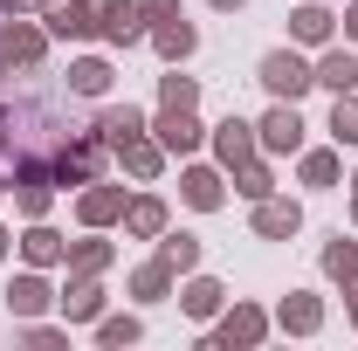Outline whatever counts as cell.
I'll use <instances>...</instances> for the list:
<instances>
[{
  "instance_id": "6da1fadb",
  "label": "cell",
  "mask_w": 358,
  "mask_h": 351,
  "mask_svg": "<svg viewBox=\"0 0 358 351\" xmlns=\"http://www.w3.org/2000/svg\"><path fill=\"white\" fill-rule=\"evenodd\" d=\"M262 83L275 89L282 103H296V96H303V89L317 83V69L303 62V55H289V48H275V55H262Z\"/></svg>"
},
{
  "instance_id": "7a4b0ae2",
  "label": "cell",
  "mask_w": 358,
  "mask_h": 351,
  "mask_svg": "<svg viewBox=\"0 0 358 351\" xmlns=\"http://www.w3.org/2000/svg\"><path fill=\"white\" fill-rule=\"evenodd\" d=\"M255 131H262L268 152H296V145H303V117H296V103H275V110H268Z\"/></svg>"
},
{
  "instance_id": "3957f363",
  "label": "cell",
  "mask_w": 358,
  "mask_h": 351,
  "mask_svg": "<svg viewBox=\"0 0 358 351\" xmlns=\"http://www.w3.org/2000/svg\"><path fill=\"white\" fill-rule=\"evenodd\" d=\"M159 145H166V152H193V145H200V124H193V110L166 103V117H159Z\"/></svg>"
},
{
  "instance_id": "277c9868",
  "label": "cell",
  "mask_w": 358,
  "mask_h": 351,
  "mask_svg": "<svg viewBox=\"0 0 358 351\" xmlns=\"http://www.w3.org/2000/svg\"><path fill=\"white\" fill-rule=\"evenodd\" d=\"M138 131H145V117H138L131 103H124V110H103V117H96V138H103V145H117V152H124V145H138Z\"/></svg>"
},
{
  "instance_id": "5b68a950",
  "label": "cell",
  "mask_w": 358,
  "mask_h": 351,
  "mask_svg": "<svg viewBox=\"0 0 358 351\" xmlns=\"http://www.w3.org/2000/svg\"><path fill=\"white\" fill-rule=\"evenodd\" d=\"M48 28H55V35H90V28H103V7H96V0H69V7H55Z\"/></svg>"
},
{
  "instance_id": "8992f818",
  "label": "cell",
  "mask_w": 358,
  "mask_h": 351,
  "mask_svg": "<svg viewBox=\"0 0 358 351\" xmlns=\"http://www.w3.org/2000/svg\"><path fill=\"white\" fill-rule=\"evenodd\" d=\"M103 35H110V42H138V35H145V7L110 0V7H103Z\"/></svg>"
},
{
  "instance_id": "52a82bcc",
  "label": "cell",
  "mask_w": 358,
  "mask_h": 351,
  "mask_svg": "<svg viewBox=\"0 0 358 351\" xmlns=\"http://www.w3.org/2000/svg\"><path fill=\"white\" fill-rule=\"evenodd\" d=\"M317 83H331V89H358V55H345V48H338V55H324V62H317Z\"/></svg>"
},
{
  "instance_id": "ba28073f",
  "label": "cell",
  "mask_w": 358,
  "mask_h": 351,
  "mask_svg": "<svg viewBox=\"0 0 358 351\" xmlns=\"http://www.w3.org/2000/svg\"><path fill=\"white\" fill-rule=\"evenodd\" d=\"M255 227H262V234H296V227H303V214H296L289 200H262V214H255Z\"/></svg>"
},
{
  "instance_id": "9c48e42d",
  "label": "cell",
  "mask_w": 358,
  "mask_h": 351,
  "mask_svg": "<svg viewBox=\"0 0 358 351\" xmlns=\"http://www.w3.org/2000/svg\"><path fill=\"white\" fill-rule=\"evenodd\" d=\"M248 145H255V124L227 117V124H221V159H227V166H241V159H248Z\"/></svg>"
},
{
  "instance_id": "30bf717a",
  "label": "cell",
  "mask_w": 358,
  "mask_h": 351,
  "mask_svg": "<svg viewBox=\"0 0 358 351\" xmlns=\"http://www.w3.org/2000/svg\"><path fill=\"white\" fill-rule=\"evenodd\" d=\"M103 89H110V69L103 62H76L69 69V96H103Z\"/></svg>"
},
{
  "instance_id": "8fae6325",
  "label": "cell",
  "mask_w": 358,
  "mask_h": 351,
  "mask_svg": "<svg viewBox=\"0 0 358 351\" xmlns=\"http://www.w3.org/2000/svg\"><path fill=\"white\" fill-rule=\"evenodd\" d=\"M262 338V310H234L221 324V345H255Z\"/></svg>"
},
{
  "instance_id": "7c38bea8",
  "label": "cell",
  "mask_w": 358,
  "mask_h": 351,
  "mask_svg": "<svg viewBox=\"0 0 358 351\" xmlns=\"http://www.w3.org/2000/svg\"><path fill=\"white\" fill-rule=\"evenodd\" d=\"M0 55L35 62V55H42V35H35V28H0Z\"/></svg>"
},
{
  "instance_id": "4fadbf2b",
  "label": "cell",
  "mask_w": 358,
  "mask_h": 351,
  "mask_svg": "<svg viewBox=\"0 0 358 351\" xmlns=\"http://www.w3.org/2000/svg\"><path fill=\"white\" fill-rule=\"evenodd\" d=\"M152 42H159V55H193V28H186V21H173V14H166Z\"/></svg>"
},
{
  "instance_id": "5bb4252c",
  "label": "cell",
  "mask_w": 358,
  "mask_h": 351,
  "mask_svg": "<svg viewBox=\"0 0 358 351\" xmlns=\"http://www.w3.org/2000/svg\"><path fill=\"white\" fill-rule=\"evenodd\" d=\"M331 131H338V145H358V96H352V89H338V110H331Z\"/></svg>"
},
{
  "instance_id": "9a60e30c",
  "label": "cell",
  "mask_w": 358,
  "mask_h": 351,
  "mask_svg": "<svg viewBox=\"0 0 358 351\" xmlns=\"http://www.w3.org/2000/svg\"><path fill=\"white\" fill-rule=\"evenodd\" d=\"M179 186H186V200H193V207H221V179H214V173H186Z\"/></svg>"
},
{
  "instance_id": "2e32d148",
  "label": "cell",
  "mask_w": 358,
  "mask_h": 351,
  "mask_svg": "<svg viewBox=\"0 0 358 351\" xmlns=\"http://www.w3.org/2000/svg\"><path fill=\"white\" fill-rule=\"evenodd\" d=\"M7 303L21 310V317H35V310L48 303V289H42V282H35V275H21V282H14V289H7Z\"/></svg>"
},
{
  "instance_id": "e0dca14e",
  "label": "cell",
  "mask_w": 358,
  "mask_h": 351,
  "mask_svg": "<svg viewBox=\"0 0 358 351\" xmlns=\"http://www.w3.org/2000/svg\"><path fill=\"white\" fill-rule=\"evenodd\" d=\"M317 317H324L317 296H289V303H282V324H289V331H317Z\"/></svg>"
},
{
  "instance_id": "ac0fdd59",
  "label": "cell",
  "mask_w": 358,
  "mask_h": 351,
  "mask_svg": "<svg viewBox=\"0 0 358 351\" xmlns=\"http://www.w3.org/2000/svg\"><path fill=\"white\" fill-rule=\"evenodd\" d=\"M62 310H69V317H96V310H103V289H96V282H76V289L62 296Z\"/></svg>"
},
{
  "instance_id": "d6986e66",
  "label": "cell",
  "mask_w": 358,
  "mask_h": 351,
  "mask_svg": "<svg viewBox=\"0 0 358 351\" xmlns=\"http://www.w3.org/2000/svg\"><path fill=\"white\" fill-rule=\"evenodd\" d=\"M28 262H62V234H48V227H35V234H28Z\"/></svg>"
},
{
  "instance_id": "ffe728a7",
  "label": "cell",
  "mask_w": 358,
  "mask_h": 351,
  "mask_svg": "<svg viewBox=\"0 0 358 351\" xmlns=\"http://www.w3.org/2000/svg\"><path fill=\"white\" fill-rule=\"evenodd\" d=\"M324 35H331V14L324 7H303L296 14V42H324Z\"/></svg>"
},
{
  "instance_id": "44dd1931",
  "label": "cell",
  "mask_w": 358,
  "mask_h": 351,
  "mask_svg": "<svg viewBox=\"0 0 358 351\" xmlns=\"http://www.w3.org/2000/svg\"><path fill=\"white\" fill-rule=\"evenodd\" d=\"M186 310H193V317H214V310H221V282H193V289H186Z\"/></svg>"
},
{
  "instance_id": "7402d4cb",
  "label": "cell",
  "mask_w": 358,
  "mask_h": 351,
  "mask_svg": "<svg viewBox=\"0 0 358 351\" xmlns=\"http://www.w3.org/2000/svg\"><path fill=\"white\" fill-rule=\"evenodd\" d=\"M166 262H173V268H193V262H200V241H193V234H173V241H166Z\"/></svg>"
},
{
  "instance_id": "603a6c76",
  "label": "cell",
  "mask_w": 358,
  "mask_h": 351,
  "mask_svg": "<svg viewBox=\"0 0 358 351\" xmlns=\"http://www.w3.org/2000/svg\"><path fill=\"white\" fill-rule=\"evenodd\" d=\"M303 179H310V186H331V179H338V159H331V152H310V159H303Z\"/></svg>"
},
{
  "instance_id": "cb8c5ba5",
  "label": "cell",
  "mask_w": 358,
  "mask_h": 351,
  "mask_svg": "<svg viewBox=\"0 0 358 351\" xmlns=\"http://www.w3.org/2000/svg\"><path fill=\"white\" fill-rule=\"evenodd\" d=\"M324 268H331V275H358V241H338V248L324 255Z\"/></svg>"
},
{
  "instance_id": "d4e9b609",
  "label": "cell",
  "mask_w": 358,
  "mask_h": 351,
  "mask_svg": "<svg viewBox=\"0 0 358 351\" xmlns=\"http://www.w3.org/2000/svg\"><path fill=\"white\" fill-rule=\"evenodd\" d=\"M166 275H173V262H166V255H159L152 268H138V296H159V289H166Z\"/></svg>"
},
{
  "instance_id": "484cf974",
  "label": "cell",
  "mask_w": 358,
  "mask_h": 351,
  "mask_svg": "<svg viewBox=\"0 0 358 351\" xmlns=\"http://www.w3.org/2000/svg\"><path fill=\"white\" fill-rule=\"evenodd\" d=\"M124 166H131V173H159V145H124Z\"/></svg>"
},
{
  "instance_id": "4316f807",
  "label": "cell",
  "mask_w": 358,
  "mask_h": 351,
  "mask_svg": "<svg viewBox=\"0 0 358 351\" xmlns=\"http://www.w3.org/2000/svg\"><path fill=\"white\" fill-rule=\"evenodd\" d=\"M159 220H166L159 200H138V207H131V234H159Z\"/></svg>"
},
{
  "instance_id": "83f0119b",
  "label": "cell",
  "mask_w": 358,
  "mask_h": 351,
  "mask_svg": "<svg viewBox=\"0 0 358 351\" xmlns=\"http://www.w3.org/2000/svg\"><path fill=\"white\" fill-rule=\"evenodd\" d=\"M193 96H200V89H193V76H166V103H179V110H193Z\"/></svg>"
},
{
  "instance_id": "f1b7e54d",
  "label": "cell",
  "mask_w": 358,
  "mask_h": 351,
  "mask_svg": "<svg viewBox=\"0 0 358 351\" xmlns=\"http://www.w3.org/2000/svg\"><path fill=\"white\" fill-rule=\"evenodd\" d=\"M117 214V193H83V220H110Z\"/></svg>"
},
{
  "instance_id": "f546056e",
  "label": "cell",
  "mask_w": 358,
  "mask_h": 351,
  "mask_svg": "<svg viewBox=\"0 0 358 351\" xmlns=\"http://www.w3.org/2000/svg\"><path fill=\"white\" fill-rule=\"evenodd\" d=\"M241 193H248V200H262V193H268V173H262V166H248V159H241Z\"/></svg>"
},
{
  "instance_id": "4dcf8cb0",
  "label": "cell",
  "mask_w": 358,
  "mask_h": 351,
  "mask_svg": "<svg viewBox=\"0 0 358 351\" xmlns=\"http://www.w3.org/2000/svg\"><path fill=\"white\" fill-rule=\"evenodd\" d=\"M131 338H138L131 317H110V324H103V345H131Z\"/></svg>"
},
{
  "instance_id": "1f68e13d",
  "label": "cell",
  "mask_w": 358,
  "mask_h": 351,
  "mask_svg": "<svg viewBox=\"0 0 358 351\" xmlns=\"http://www.w3.org/2000/svg\"><path fill=\"white\" fill-rule=\"evenodd\" d=\"M166 14H179V0H145V21H166Z\"/></svg>"
},
{
  "instance_id": "d6a6232c",
  "label": "cell",
  "mask_w": 358,
  "mask_h": 351,
  "mask_svg": "<svg viewBox=\"0 0 358 351\" xmlns=\"http://www.w3.org/2000/svg\"><path fill=\"white\" fill-rule=\"evenodd\" d=\"M14 7H35V0H7V14H14Z\"/></svg>"
},
{
  "instance_id": "836d02e7",
  "label": "cell",
  "mask_w": 358,
  "mask_h": 351,
  "mask_svg": "<svg viewBox=\"0 0 358 351\" xmlns=\"http://www.w3.org/2000/svg\"><path fill=\"white\" fill-rule=\"evenodd\" d=\"M214 7H241V0H214Z\"/></svg>"
},
{
  "instance_id": "e575fe53",
  "label": "cell",
  "mask_w": 358,
  "mask_h": 351,
  "mask_svg": "<svg viewBox=\"0 0 358 351\" xmlns=\"http://www.w3.org/2000/svg\"><path fill=\"white\" fill-rule=\"evenodd\" d=\"M0 255H7V234H0Z\"/></svg>"
}]
</instances>
